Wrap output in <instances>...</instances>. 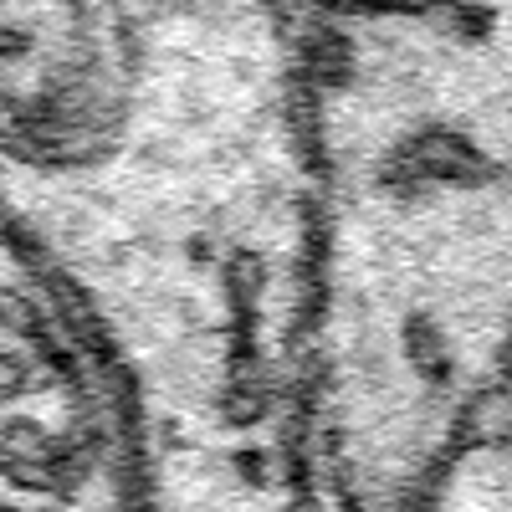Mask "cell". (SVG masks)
Segmentation results:
<instances>
[{"instance_id": "cell-3", "label": "cell", "mask_w": 512, "mask_h": 512, "mask_svg": "<svg viewBox=\"0 0 512 512\" xmlns=\"http://www.w3.org/2000/svg\"><path fill=\"white\" fill-rule=\"evenodd\" d=\"M277 6L297 21L318 16H369V11H405V6H431V0H277Z\"/></svg>"}, {"instance_id": "cell-1", "label": "cell", "mask_w": 512, "mask_h": 512, "mask_svg": "<svg viewBox=\"0 0 512 512\" xmlns=\"http://www.w3.org/2000/svg\"><path fill=\"white\" fill-rule=\"evenodd\" d=\"M303 512H415L512 369V0L303 21Z\"/></svg>"}, {"instance_id": "cell-4", "label": "cell", "mask_w": 512, "mask_h": 512, "mask_svg": "<svg viewBox=\"0 0 512 512\" xmlns=\"http://www.w3.org/2000/svg\"><path fill=\"white\" fill-rule=\"evenodd\" d=\"M492 415L512 425V369H507V379H502V395H497V405H492Z\"/></svg>"}, {"instance_id": "cell-2", "label": "cell", "mask_w": 512, "mask_h": 512, "mask_svg": "<svg viewBox=\"0 0 512 512\" xmlns=\"http://www.w3.org/2000/svg\"><path fill=\"white\" fill-rule=\"evenodd\" d=\"M415 512H512V425L487 415L441 461Z\"/></svg>"}]
</instances>
